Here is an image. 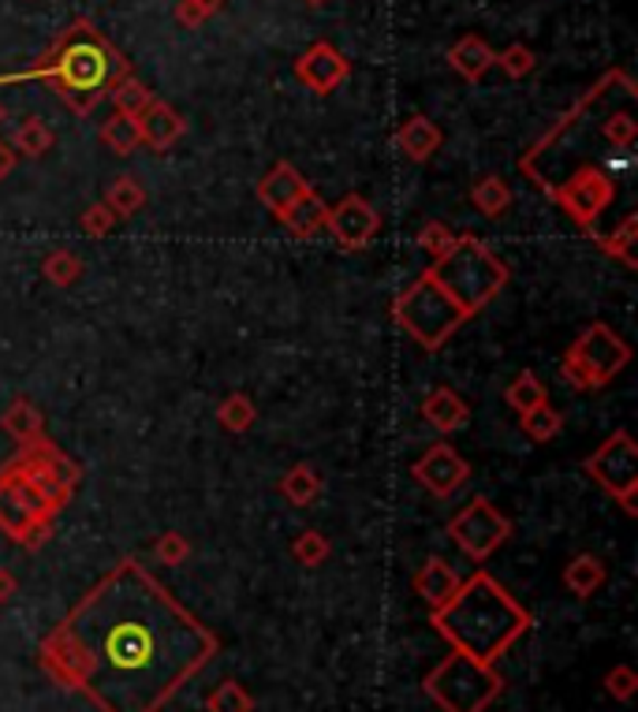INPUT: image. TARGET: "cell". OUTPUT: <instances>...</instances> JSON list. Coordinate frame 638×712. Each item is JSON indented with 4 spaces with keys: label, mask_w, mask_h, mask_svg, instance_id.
I'll return each mask as SVG.
<instances>
[{
    "label": "cell",
    "mask_w": 638,
    "mask_h": 712,
    "mask_svg": "<svg viewBox=\"0 0 638 712\" xmlns=\"http://www.w3.org/2000/svg\"><path fill=\"white\" fill-rule=\"evenodd\" d=\"M422 418L425 425H433V429L441 433V437H449V433H460L467 418H471V407H467V399L460 392H452L449 385H438L430 392V396L422 399Z\"/></svg>",
    "instance_id": "d6986e66"
},
{
    "label": "cell",
    "mask_w": 638,
    "mask_h": 712,
    "mask_svg": "<svg viewBox=\"0 0 638 712\" xmlns=\"http://www.w3.org/2000/svg\"><path fill=\"white\" fill-rule=\"evenodd\" d=\"M425 273H430V280L467 314V322H471L474 314H482L485 306L508 288V276H512L504 258H497L471 231L455 236L452 250L433 261Z\"/></svg>",
    "instance_id": "5b68a950"
},
{
    "label": "cell",
    "mask_w": 638,
    "mask_h": 712,
    "mask_svg": "<svg viewBox=\"0 0 638 712\" xmlns=\"http://www.w3.org/2000/svg\"><path fill=\"white\" fill-rule=\"evenodd\" d=\"M325 228L340 250H366L381 231V212L363 195H344L325 212Z\"/></svg>",
    "instance_id": "4fadbf2b"
},
{
    "label": "cell",
    "mask_w": 638,
    "mask_h": 712,
    "mask_svg": "<svg viewBox=\"0 0 638 712\" xmlns=\"http://www.w3.org/2000/svg\"><path fill=\"white\" fill-rule=\"evenodd\" d=\"M124 76H131V60H127L90 19H71L30 68L0 76V87H4V82L41 79L57 90V98L68 105L71 116L87 120Z\"/></svg>",
    "instance_id": "3957f363"
},
{
    "label": "cell",
    "mask_w": 638,
    "mask_h": 712,
    "mask_svg": "<svg viewBox=\"0 0 638 712\" xmlns=\"http://www.w3.org/2000/svg\"><path fill=\"white\" fill-rule=\"evenodd\" d=\"M41 276H46L52 288H71V284L82 280V258L76 250L57 247L52 254H46V261H41Z\"/></svg>",
    "instance_id": "1f68e13d"
},
{
    "label": "cell",
    "mask_w": 638,
    "mask_h": 712,
    "mask_svg": "<svg viewBox=\"0 0 638 712\" xmlns=\"http://www.w3.org/2000/svg\"><path fill=\"white\" fill-rule=\"evenodd\" d=\"M598 247L616 258L627 269H638V212H624L620 225L609 228V231H598Z\"/></svg>",
    "instance_id": "603a6c76"
},
{
    "label": "cell",
    "mask_w": 638,
    "mask_h": 712,
    "mask_svg": "<svg viewBox=\"0 0 638 712\" xmlns=\"http://www.w3.org/2000/svg\"><path fill=\"white\" fill-rule=\"evenodd\" d=\"M631 363V344L612 325L593 322L571 339L560 358V377L579 392H601Z\"/></svg>",
    "instance_id": "ba28073f"
},
{
    "label": "cell",
    "mask_w": 638,
    "mask_h": 712,
    "mask_svg": "<svg viewBox=\"0 0 638 712\" xmlns=\"http://www.w3.org/2000/svg\"><path fill=\"white\" fill-rule=\"evenodd\" d=\"M109 101L116 105V112H124V116H135V120H138V116H143L146 109H150V101H154V90L146 87V82L138 79L135 71H131V76H124V79L116 82V87L109 90Z\"/></svg>",
    "instance_id": "f546056e"
},
{
    "label": "cell",
    "mask_w": 638,
    "mask_h": 712,
    "mask_svg": "<svg viewBox=\"0 0 638 712\" xmlns=\"http://www.w3.org/2000/svg\"><path fill=\"white\" fill-rule=\"evenodd\" d=\"M325 212H328V201H325V198L317 195V190L311 187V190H306V195L295 198L292 206L284 209L276 220H281V225L288 228L295 239H314L317 231L325 228Z\"/></svg>",
    "instance_id": "44dd1931"
},
{
    "label": "cell",
    "mask_w": 638,
    "mask_h": 712,
    "mask_svg": "<svg viewBox=\"0 0 638 712\" xmlns=\"http://www.w3.org/2000/svg\"><path fill=\"white\" fill-rule=\"evenodd\" d=\"M220 8H225V0H179L173 16L184 30H198V27H206Z\"/></svg>",
    "instance_id": "f35d334b"
},
{
    "label": "cell",
    "mask_w": 638,
    "mask_h": 712,
    "mask_svg": "<svg viewBox=\"0 0 638 712\" xmlns=\"http://www.w3.org/2000/svg\"><path fill=\"white\" fill-rule=\"evenodd\" d=\"M79 228H82V236H90V239H105V236H109V231L116 228V217H112V209L105 206V201H94V206L82 209Z\"/></svg>",
    "instance_id": "b9f144b4"
},
{
    "label": "cell",
    "mask_w": 638,
    "mask_h": 712,
    "mask_svg": "<svg viewBox=\"0 0 638 712\" xmlns=\"http://www.w3.org/2000/svg\"><path fill=\"white\" fill-rule=\"evenodd\" d=\"M452 243H455V231L444 225V220H425V225L419 228V247L430 254L433 261L444 258V254L452 250Z\"/></svg>",
    "instance_id": "ab89813d"
},
{
    "label": "cell",
    "mask_w": 638,
    "mask_h": 712,
    "mask_svg": "<svg viewBox=\"0 0 638 712\" xmlns=\"http://www.w3.org/2000/svg\"><path fill=\"white\" fill-rule=\"evenodd\" d=\"M460 575H455V567L449 560H441V556H433V560H425L419 571H414V578H411V586L414 593L425 601V609L430 612H438L444 609L455 593H460Z\"/></svg>",
    "instance_id": "2e32d148"
},
{
    "label": "cell",
    "mask_w": 638,
    "mask_h": 712,
    "mask_svg": "<svg viewBox=\"0 0 638 712\" xmlns=\"http://www.w3.org/2000/svg\"><path fill=\"white\" fill-rule=\"evenodd\" d=\"M563 590L571 593V597H579V601H587L593 597L601 586H605V578H609V571H605V563L598 556H590V552H582V556H576L563 567Z\"/></svg>",
    "instance_id": "cb8c5ba5"
},
{
    "label": "cell",
    "mask_w": 638,
    "mask_h": 712,
    "mask_svg": "<svg viewBox=\"0 0 638 712\" xmlns=\"http://www.w3.org/2000/svg\"><path fill=\"white\" fill-rule=\"evenodd\" d=\"M449 537L463 556H471L474 563H485L512 537V518L489 501V496H474V501H467V507H460V512L449 518Z\"/></svg>",
    "instance_id": "8fae6325"
},
{
    "label": "cell",
    "mask_w": 638,
    "mask_h": 712,
    "mask_svg": "<svg viewBox=\"0 0 638 712\" xmlns=\"http://www.w3.org/2000/svg\"><path fill=\"white\" fill-rule=\"evenodd\" d=\"M146 187L138 184V176H116L109 190H105V206L112 209L116 220H131L135 212L146 209Z\"/></svg>",
    "instance_id": "484cf974"
},
{
    "label": "cell",
    "mask_w": 638,
    "mask_h": 712,
    "mask_svg": "<svg viewBox=\"0 0 638 712\" xmlns=\"http://www.w3.org/2000/svg\"><path fill=\"white\" fill-rule=\"evenodd\" d=\"M303 4H306V8H325L328 0H303Z\"/></svg>",
    "instance_id": "f6af8a7d"
},
{
    "label": "cell",
    "mask_w": 638,
    "mask_h": 712,
    "mask_svg": "<svg viewBox=\"0 0 638 712\" xmlns=\"http://www.w3.org/2000/svg\"><path fill=\"white\" fill-rule=\"evenodd\" d=\"M154 556L161 567H184L190 560V541L179 534V530H165V534L154 541Z\"/></svg>",
    "instance_id": "74e56055"
},
{
    "label": "cell",
    "mask_w": 638,
    "mask_h": 712,
    "mask_svg": "<svg viewBox=\"0 0 638 712\" xmlns=\"http://www.w3.org/2000/svg\"><path fill=\"white\" fill-rule=\"evenodd\" d=\"M0 429H4L16 444H30V441L46 437V418H41V411L27 396H19L8 403L4 414H0Z\"/></svg>",
    "instance_id": "7402d4cb"
},
{
    "label": "cell",
    "mask_w": 638,
    "mask_h": 712,
    "mask_svg": "<svg viewBox=\"0 0 638 712\" xmlns=\"http://www.w3.org/2000/svg\"><path fill=\"white\" fill-rule=\"evenodd\" d=\"M19 593V578L8 567H0V604H8Z\"/></svg>",
    "instance_id": "7bdbcfd3"
},
{
    "label": "cell",
    "mask_w": 638,
    "mask_h": 712,
    "mask_svg": "<svg viewBox=\"0 0 638 712\" xmlns=\"http://www.w3.org/2000/svg\"><path fill=\"white\" fill-rule=\"evenodd\" d=\"M254 418H258V407L251 403V396H243V392H232L217 403V422L225 425L228 433H247Z\"/></svg>",
    "instance_id": "e575fe53"
},
{
    "label": "cell",
    "mask_w": 638,
    "mask_h": 712,
    "mask_svg": "<svg viewBox=\"0 0 638 712\" xmlns=\"http://www.w3.org/2000/svg\"><path fill=\"white\" fill-rule=\"evenodd\" d=\"M79 488V463L49 437L19 444L0 466V530L23 548H41Z\"/></svg>",
    "instance_id": "7a4b0ae2"
},
{
    "label": "cell",
    "mask_w": 638,
    "mask_h": 712,
    "mask_svg": "<svg viewBox=\"0 0 638 712\" xmlns=\"http://www.w3.org/2000/svg\"><path fill=\"white\" fill-rule=\"evenodd\" d=\"M16 161H19V157H16V150H12V146L4 142V138H0V184H4V179L12 176Z\"/></svg>",
    "instance_id": "ee69618b"
},
{
    "label": "cell",
    "mask_w": 638,
    "mask_h": 712,
    "mask_svg": "<svg viewBox=\"0 0 638 712\" xmlns=\"http://www.w3.org/2000/svg\"><path fill=\"white\" fill-rule=\"evenodd\" d=\"M471 206L482 212L485 220L504 217L508 206H512V187H508L501 176H482L471 187Z\"/></svg>",
    "instance_id": "83f0119b"
},
{
    "label": "cell",
    "mask_w": 638,
    "mask_h": 712,
    "mask_svg": "<svg viewBox=\"0 0 638 712\" xmlns=\"http://www.w3.org/2000/svg\"><path fill=\"white\" fill-rule=\"evenodd\" d=\"M493 68H501L508 79H527L530 71L538 68V57H534V49H527V46H508L497 52V60H493Z\"/></svg>",
    "instance_id": "8d00e7d4"
},
{
    "label": "cell",
    "mask_w": 638,
    "mask_h": 712,
    "mask_svg": "<svg viewBox=\"0 0 638 712\" xmlns=\"http://www.w3.org/2000/svg\"><path fill=\"white\" fill-rule=\"evenodd\" d=\"M601 686H605V694L616 698V701H631L635 690H638V672L631 664H612L609 672H605Z\"/></svg>",
    "instance_id": "60d3db41"
},
{
    "label": "cell",
    "mask_w": 638,
    "mask_h": 712,
    "mask_svg": "<svg viewBox=\"0 0 638 712\" xmlns=\"http://www.w3.org/2000/svg\"><path fill=\"white\" fill-rule=\"evenodd\" d=\"M411 477L430 496H438V501H449V496H455L467 482H471V463H467L449 441H438V444H430V448H425L419 459L411 463Z\"/></svg>",
    "instance_id": "7c38bea8"
},
{
    "label": "cell",
    "mask_w": 638,
    "mask_h": 712,
    "mask_svg": "<svg viewBox=\"0 0 638 712\" xmlns=\"http://www.w3.org/2000/svg\"><path fill=\"white\" fill-rule=\"evenodd\" d=\"M519 425H523V433L534 444H549L552 437H560L563 429V414L552 407V403H541V407L519 414Z\"/></svg>",
    "instance_id": "d6a6232c"
},
{
    "label": "cell",
    "mask_w": 638,
    "mask_h": 712,
    "mask_svg": "<svg viewBox=\"0 0 638 712\" xmlns=\"http://www.w3.org/2000/svg\"><path fill=\"white\" fill-rule=\"evenodd\" d=\"M392 322L419 347L441 350L467 325V314L430 280V273H422L392 299Z\"/></svg>",
    "instance_id": "52a82bcc"
},
{
    "label": "cell",
    "mask_w": 638,
    "mask_h": 712,
    "mask_svg": "<svg viewBox=\"0 0 638 712\" xmlns=\"http://www.w3.org/2000/svg\"><path fill=\"white\" fill-rule=\"evenodd\" d=\"M101 146L116 157H131L138 146H143V135H138V120L135 116H124V112H112L109 120L101 123Z\"/></svg>",
    "instance_id": "4316f807"
},
{
    "label": "cell",
    "mask_w": 638,
    "mask_h": 712,
    "mask_svg": "<svg viewBox=\"0 0 638 712\" xmlns=\"http://www.w3.org/2000/svg\"><path fill=\"white\" fill-rule=\"evenodd\" d=\"M292 556L300 567H322V563L333 556V541H328L322 530H303V534L292 541Z\"/></svg>",
    "instance_id": "d590c367"
},
{
    "label": "cell",
    "mask_w": 638,
    "mask_h": 712,
    "mask_svg": "<svg viewBox=\"0 0 638 712\" xmlns=\"http://www.w3.org/2000/svg\"><path fill=\"white\" fill-rule=\"evenodd\" d=\"M206 712H254V698L239 679H225L206 694Z\"/></svg>",
    "instance_id": "836d02e7"
},
{
    "label": "cell",
    "mask_w": 638,
    "mask_h": 712,
    "mask_svg": "<svg viewBox=\"0 0 638 712\" xmlns=\"http://www.w3.org/2000/svg\"><path fill=\"white\" fill-rule=\"evenodd\" d=\"M392 142H396V150L408 157V161L422 165L444 146V131L430 120V116L414 112V116H408V120L400 123V131L392 135Z\"/></svg>",
    "instance_id": "ac0fdd59"
},
{
    "label": "cell",
    "mask_w": 638,
    "mask_h": 712,
    "mask_svg": "<svg viewBox=\"0 0 638 712\" xmlns=\"http://www.w3.org/2000/svg\"><path fill=\"white\" fill-rule=\"evenodd\" d=\"M138 135H143V146H150V150L165 154L173 150L179 138L187 135V120L179 116L168 101H150V109L138 116Z\"/></svg>",
    "instance_id": "e0dca14e"
},
{
    "label": "cell",
    "mask_w": 638,
    "mask_h": 712,
    "mask_svg": "<svg viewBox=\"0 0 638 712\" xmlns=\"http://www.w3.org/2000/svg\"><path fill=\"white\" fill-rule=\"evenodd\" d=\"M582 471L601 493H609L624 507L627 518L638 515V444L627 429H616L609 441L587 455Z\"/></svg>",
    "instance_id": "9c48e42d"
},
{
    "label": "cell",
    "mask_w": 638,
    "mask_h": 712,
    "mask_svg": "<svg viewBox=\"0 0 638 712\" xmlns=\"http://www.w3.org/2000/svg\"><path fill=\"white\" fill-rule=\"evenodd\" d=\"M52 142H57V135H52V127L41 120V116H27V120L19 123L16 138H12L16 157H27V161H38V157H46L52 150Z\"/></svg>",
    "instance_id": "f1b7e54d"
},
{
    "label": "cell",
    "mask_w": 638,
    "mask_h": 712,
    "mask_svg": "<svg viewBox=\"0 0 638 712\" xmlns=\"http://www.w3.org/2000/svg\"><path fill=\"white\" fill-rule=\"evenodd\" d=\"M497 60V49L489 46L482 34H463L455 46L449 49V68L467 82H482L489 76Z\"/></svg>",
    "instance_id": "ffe728a7"
},
{
    "label": "cell",
    "mask_w": 638,
    "mask_h": 712,
    "mask_svg": "<svg viewBox=\"0 0 638 712\" xmlns=\"http://www.w3.org/2000/svg\"><path fill=\"white\" fill-rule=\"evenodd\" d=\"M422 690L441 712H485L504 694V675L497 672V664H482L452 650L425 672Z\"/></svg>",
    "instance_id": "8992f818"
},
{
    "label": "cell",
    "mask_w": 638,
    "mask_h": 712,
    "mask_svg": "<svg viewBox=\"0 0 638 712\" xmlns=\"http://www.w3.org/2000/svg\"><path fill=\"white\" fill-rule=\"evenodd\" d=\"M616 195V176L605 172V168H579V172L563 176L557 187L549 190V198L557 201V209H563V217L576 228H582L593 239L601 231V217L612 209Z\"/></svg>",
    "instance_id": "30bf717a"
},
{
    "label": "cell",
    "mask_w": 638,
    "mask_h": 712,
    "mask_svg": "<svg viewBox=\"0 0 638 712\" xmlns=\"http://www.w3.org/2000/svg\"><path fill=\"white\" fill-rule=\"evenodd\" d=\"M217 650V634L124 556L41 637L38 664L98 712H161Z\"/></svg>",
    "instance_id": "6da1fadb"
},
{
    "label": "cell",
    "mask_w": 638,
    "mask_h": 712,
    "mask_svg": "<svg viewBox=\"0 0 638 712\" xmlns=\"http://www.w3.org/2000/svg\"><path fill=\"white\" fill-rule=\"evenodd\" d=\"M306 190H311V184H306L303 172L292 161H276L269 172L258 179V201L273 212V217H281V212L300 195H306Z\"/></svg>",
    "instance_id": "9a60e30c"
},
{
    "label": "cell",
    "mask_w": 638,
    "mask_h": 712,
    "mask_svg": "<svg viewBox=\"0 0 638 712\" xmlns=\"http://www.w3.org/2000/svg\"><path fill=\"white\" fill-rule=\"evenodd\" d=\"M430 623L452 650L482 664H497L534 626L530 612L489 571L463 578L460 593L444 609L430 612Z\"/></svg>",
    "instance_id": "277c9868"
},
{
    "label": "cell",
    "mask_w": 638,
    "mask_h": 712,
    "mask_svg": "<svg viewBox=\"0 0 638 712\" xmlns=\"http://www.w3.org/2000/svg\"><path fill=\"white\" fill-rule=\"evenodd\" d=\"M281 496L292 507H311L317 496H322V474H317L311 463L288 466V474L281 477Z\"/></svg>",
    "instance_id": "d4e9b609"
},
{
    "label": "cell",
    "mask_w": 638,
    "mask_h": 712,
    "mask_svg": "<svg viewBox=\"0 0 638 712\" xmlns=\"http://www.w3.org/2000/svg\"><path fill=\"white\" fill-rule=\"evenodd\" d=\"M347 76H351V60L333 41H314V46L295 60V79H300L306 90L322 93V98H328L340 82H347Z\"/></svg>",
    "instance_id": "5bb4252c"
},
{
    "label": "cell",
    "mask_w": 638,
    "mask_h": 712,
    "mask_svg": "<svg viewBox=\"0 0 638 712\" xmlns=\"http://www.w3.org/2000/svg\"><path fill=\"white\" fill-rule=\"evenodd\" d=\"M4 120H8V109H4V101H0V127H4Z\"/></svg>",
    "instance_id": "bcb514c9"
},
{
    "label": "cell",
    "mask_w": 638,
    "mask_h": 712,
    "mask_svg": "<svg viewBox=\"0 0 638 712\" xmlns=\"http://www.w3.org/2000/svg\"><path fill=\"white\" fill-rule=\"evenodd\" d=\"M504 403H508V407H512L516 414H527V411L541 407V403H549V392H546V385L538 380L534 369H523V374L512 377V385L504 388Z\"/></svg>",
    "instance_id": "4dcf8cb0"
}]
</instances>
